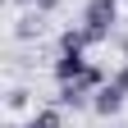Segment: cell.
Here are the masks:
<instances>
[{
  "mask_svg": "<svg viewBox=\"0 0 128 128\" xmlns=\"http://www.w3.org/2000/svg\"><path fill=\"white\" fill-rule=\"evenodd\" d=\"M114 82H119V87H124V92H128V69H124V73H119V78H114Z\"/></svg>",
  "mask_w": 128,
  "mask_h": 128,
  "instance_id": "5b68a950",
  "label": "cell"
},
{
  "mask_svg": "<svg viewBox=\"0 0 128 128\" xmlns=\"http://www.w3.org/2000/svg\"><path fill=\"white\" fill-rule=\"evenodd\" d=\"M37 5H41V9H55V5H60V0H37Z\"/></svg>",
  "mask_w": 128,
  "mask_h": 128,
  "instance_id": "8992f818",
  "label": "cell"
},
{
  "mask_svg": "<svg viewBox=\"0 0 128 128\" xmlns=\"http://www.w3.org/2000/svg\"><path fill=\"white\" fill-rule=\"evenodd\" d=\"M114 14H119V0H87V14H82V28H87L92 46L110 37V23H114Z\"/></svg>",
  "mask_w": 128,
  "mask_h": 128,
  "instance_id": "6da1fadb",
  "label": "cell"
},
{
  "mask_svg": "<svg viewBox=\"0 0 128 128\" xmlns=\"http://www.w3.org/2000/svg\"><path fill=\"white\" fill-rule=\"evenodd\" d=\"M14 5H37V0H14Z\"/></svg>",
  "mask_w": 128,
  "mask_h": 128,
  "instance_id": "52a82bcc",
  "label": "cell"
},
{
  "mask_svg": "<svg viewBox=\"0 0 128 128\" xmlns=\"http://www.w3.org/2000/svg\"><path fill=\"white\" fill-rule=\"evenodd\" d=\"M124 87L114 82V78H110V82L101 87V92H92V110H96V114H119V105H124Z\"/></svg>",
  "mask_w": 128,
  "mask_h": 128,
  "instance_id": "3957f363",
  "label": "cell"
},
{
  "mask_svg": "<svg viewBox=\"0 0 128 128\" xmlns=\"http://www.w3.org/2000/svg\"><path fill=\"white\" fill-rule=\"evenodd\" d=\"M87 50H60V60H55V82H73V78H82L87 73Z\"/></svg>",
  "mask_w": 128,
  "mask_h": 128,
  "instance_id": "7a4b0ae2",
  "label": "cell"
},
{
  "mask_svg": "<svg viewBox=\"0 0 128 128\" xmlns=\"http://www.w3.org/2000/svg\"><path fill=\"white\" fill-rule=\"evenodd\" d=\"M60 110H64L60 101H55V105H41L37 114H32V119H37V128H64V114H60Z\"/></svg>",
  "mask_w": 128,
  "mask_h": 128,
  "instance_id": "277c9868",
  "label": "cell"
},
{
  "mask_svg": "<svg viewBox=\"0 0 128 128\" xmlns=\"http://www.w3.org/2000/svg\"><path fill=\"white\" fill-rule=\"evenodd\" d=\"M14 128H18V124H14ZM23 128H37V119H32V124H23Z\"/></svg>",
  "mask_w": 128,
  "mask_h": 128,
  "instance_id": "ba28073f",
  "label": "cell"
}]
</instances>
